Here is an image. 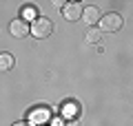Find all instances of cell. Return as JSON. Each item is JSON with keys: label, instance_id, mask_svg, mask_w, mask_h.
<instances>
[{"label": "cell", "instance_id": "1", "mask_svg": "<svg viewBox=\"0 0 133 126\" xmlns=\"http://www.w3.org/2000/svg\"><path fill=\"white\" fill-rule=\"evenodd\" d=\"M98 24H100V33H115V31L122 29L124 20H122V16H120V13L111 11V13L102 16V18L98 20Z\"/></svg>", "mask_w": 133, "mask_h": 126}, {"label": "cell", "instance_id": "2", "mask_svg": "<svg viewBox=\"0 0 133 126\" xmlns=\"http://www.w3.org/2000/svg\"><path fill=\"white\" fill-rule=\"evenodd\" d=\"M51 31H53V22L49 18H36L33 20V24L29 27V33H33L36 38H47V36H51Z\"/></svg>", "mask_w": 133, "mask_h": 126}, {"label": "cell", "instance_id": "3", "mask_svg": "<svg viewBox=\"0 0 133 126\" xmlns=\"http://www.w3.org/2000/svg\"><path fill=\"white\" fill-rule=\"evenodd\" d=\"M9 31H11V36H14V38H24V36L29 33V24H27V20H22V18L11 20Z\"/></svg>", "mask_w": 133, "mask_h": 126}, {"label": "cell", "instance_id": "4", "mask_svg": "<svg viewBox=\"0 0 133 126\" xmlns=\"http://www.w3.org/2000/svg\"><path fill=\"white\" fill-rule=\"evenodd\" d=\"M64 18L69 20V22H76V20L82 18V5L80 2H69V5H64Z\"/></svg>", "mask_w": 133, "mask_h": 126}, {"label": "cell", "instance_id": "5", "mask_svg": "<svg viewBox=\"0 0 133 126\" xmlns=\"http://www.w3.org/2000/svg\"><path fill=\"white\" fill-rule=\"evenodd\" d=\"M80 20H84L89 27H93V24L100 20V11H98V7L91 5V7H87V9H82V18H80Z\"/></svg>", "mask_w": 133, "mask_h": 126}, {"label": "cell", "instance_id": "6", "mask_svg": "<svg viewBox=\"0 0 133 126\" xmlns=\"http://www.w3.org/2000/svg\"><path fill=\"white\" fill-rule=\"evenodd\" d=\"M14 66V55L11 53H0V71H9Z\"/></svg>", "mask_w": 133, "mask_h": 126}, {"label": "cell", "instance_id": "7", "mask_svg": "<svg viewBox=\"0 0 133 126\" xmlns=\"http://www.w3.org/2000/svg\"><path fill=\"white\" fill-rule=\"evenodd\" d=\"M47 115H49V113H47V108H42V111H33V113H31V122L40 124V122H44V120H47Z\"/></svg>", "mask_w": 133, "mask_h": 126}, {"label": "cell", "instance_id": "8", "mask_svg": "<svg viewBox=\"0 0 133 126\" xmlns=\"http://www.w3.org/2000/svg\"><path fill=\"white\" fill-rule=\"evenodd\" d=\"M22 20H36V9L33 7H24L22 9Z\"/></svg>", "mask_w": 133, "mask_h": 126}, {"label": "cell", "instance_id": "9", "mask_svg": "<svg viewBox=\"0 0 133 126\" xmlns=\"http://www.w3.org/2000/svg\"><path fill=\"white\" fill-rule=\"evenodd\" d=\"M100 36H102V33L93 29V31H89V33H87V40H89V42H98V40H100Z\"/></svg>", "mask_w": 133, "mask_h": 126}, {"label": "cell", "instance_id": "10", "mask_svg": "<svg viewBox=\"0 0 133 126\" xmlns=\"http://www.w3.org/2000/svg\"><path fill=\"white\" fill-rule=\"evenodd\" d=\"M51 124H53V126H64V122H62V120H60V117H56V120H53V122H51Z\"/></svg>", "mask_w": 133, "mask_h": 126}, {"label": "cell", "instance_id": "11", "mask_svg": "<svg viewBox=\"0 0 133 126\" xmlns=\"http://www.w3.org/2000/svg\"><path fill=\"white\" fill-rule=\"evenodd\" d=\"M64 126H80V124H78L76 120H71V122H64Z\"/></svg>", "mask_w": 133, "mask_h": 126}, {"label": "cell", "instance_id": "12", "mask_svg": "<svg viewBox=\"0 0 133 126\" xmlns=\"http://www.w3.org/2000/svg\"><path fill=\"white\" fill-rule=\"evenodd\" d=\"M14 126H29V124H24V122H18V124H14Z\"/></svg>", "mask_w": 133, "mask_h": 126}]
</instances>
